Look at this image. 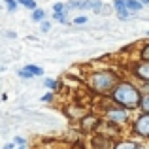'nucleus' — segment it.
Segmentation results:
<instances>
[{
  "label": "nucleus",
  "instance_id": "9",
  "mask_svg": "<svg viewBox=\"0 0 149 149\" xmlns=\"http://www.w3.org/2000/svg\"><path fill=\"white\" fill-rule=\"evenodd\" d=\"M66 8L70 11H85V10H91V0H70L66 2Z\"/></svg>",
  "mask_w": 149,
  "mask_h": 149
},
{
  "label": "nucleus",
  "instance_id": "11",
  "mask_svg": "<svg viewBox=\"0 0 149 149\" xmlns=\"http://www.w3.org/2000/svg\"><path fill=\"white\" fill-rule=\"evenodd\" d=\"M140 146L136 140H130V138H119L115 142V147L113 149H140Z\"/></svg>",
  "mask_w": 149,
  "mask_h": 149
},
{
  "label": "nucleus",
  "instance_id": "5",
  "mask_svg": "<svg viewBox=\"0 0 149 149\" xmlns=\"http://www.w3.org/2000/svg\"><path fill=\"white\" fill-rule=\"evenodd\" d=\"M100 125H102V117L95 115V113H87V115L79 117V128L83 132H96Z\"/></svg>",
  "mask_w": 149,
  "mask_h": 149
},
{
  "label": "nucleus",
  "instance_id": "14",
  "mask_svg": "<svg viewBox=\"0 0 149 149\" xmlns=\"http://www.w3.org/2000/svg\"><path fill=\"white\" fill-rule=\"evenodd\" d=\"M45 11L42 10V8H36V10L32 11V21H36V23H42V21H45Z\"/></svg>",
  "mask_w": 149,
  "mask_h": 149
},
{
  "label": "nucleus",
  "instance_id": "7",
  "mask_svg": "<svg viewBox=\"0 0 149 149\" xmlns=\"http://www.w3.org/2000/svg\"><path fill=\"white\" fill-rule=\"evenodd\" d=\"M17 76L21 79H32V77H42L44 76V68L38 64H26L21 70H17Z\"/></svg>",
  "mask_w": 149,
  "mask_h": 149
},
{
  "label": "nucleus",
  "instance_id": "24",
  "mask_svg": "<svg viewBox=\"0 0 149 149\" xmlns=\"http://www.w3.org/2000/svg\"><path fill=\"white\" fill-rule=\"evenodd\" d=\"M40 30H42V32H49V30H51V21H47V19L42 21L40 23Z\"/></svg>",
  "mask_w": 149,
  "mask_h": 149
},
{
  "label": "nucleus",
  "instance_id": "3",
  "mask_svg": "<svg viewBox=\"0 0 149 149\" xmlns=\"http://www.w3.org/2000/svg\"><path fill=\"white\" fill-rule=\"evenodd\" d=\"M102 119L108 121V123H113L117 127H125V125L130 123V111L125 108H119L115 104H109L108 108L102 111Z\"/></svg>",
  "mask_w": 149,
  "mask_h": 149
},
{
  "label": "nucleus",
  "instance_id": "8",
  "mask_svg": "<svg viewBox=\"0 0 149 149\" xmlns=\"http://www.w3.org/2000/svg\"><path fill=\"white\" fill-rule=\"evenodd\" d=\"M132 74L143 83H149V61H138L132 66Z\"/></svg>",
  "mask_w": 149,
  "mask_h": 149
},
{
  "label": "nucleus",
  "instance_id": "23",
  "mask_svg": "<svg viewBox=\"0 0 149 149\" xmlns=\"http://www.w3.org/2000/svg\"><path fill=\"white\" fill-rule=\"evenodd\" d=\"M87 21H89V17H87V15H77V17L74 19V25H85Z\"/></svg>",
  "mask_w": 149,
  "mask_h": 149
},
{
  "label": "nucleus",
  "instance_id": "25",
  "mask_svg": "<svg viewBox=\"0 0 149 149\" xmlns=\"http://www.w3.org/2000/svg\"><path fill=\"white\" fill-rule=\"evenodd\" d=\"M53 100H55V95L51 91H47L44 96H42V102H53Z\"/></svg>",
  "mask_w": 149,
  "mask_h": 149
},
{
  "label": "nucleus",
  "instance_id": "21",
  "mask_svg": "<svg viewBox=\"0 0 149 149\" xmlns=\"http://www.w3.org/2000/svg\"><path fill=\"white\" fill-rule=\"evenodd\" d=\"M4 4H6V10L8 11H17V0H4Z\"/></svg>",
  "mask_w": 149,
  "mask_h": 149
},
{
  "label": "nucleus",
  "instance_id": "30",
  "mask_svg": "<svg viewBox=\"0 0 149 149\" xmlns=\"http://www.w3.org/2000/svg\"><path fill=\"white\" fill-rule=\"evenodd\" d=\"M17 149H26V147H25V146H21V147H17Z\"/></svg>",
  "mask_w": 149,
  "mask_h": 149
},
{
  "label": "nucleus",
  "instance_id": "6",
  "mask_svg": "<svg viewBox=\"0 0 149 149\" xmlns=\"http://www.w3.org/2000/svg\"><path fill=\"white\" fill-rule=\"evenodd\" d=\"M115 142H117V140L109 138V136L95 134L91 138V149H113V147H115Z\"/></svg>",
  "mask_w": 149,
  "mask_h": 149
},
{
  "label": "nucleus",
  "instance_id": "22",
  "mask_svg": "<svg viewBox=\"0 0 149 149\" xmlns=\"http://www.w3.org/2000/svg\"><path fill=\"white\" fill-rule=\"evenodd\" d=\"M140 61H149V42L140 51Z\"/></svg>",
  "mask_w": 149,
  "mask_h": 149
},
{
  "label": "nucleus",
  "instance_id": "28",
  "mask_svg": "<svg viewBox=\"0 0 149 149\" xmlns=\"http://www.w3.org/2000/svg\"><path fill=\"white\" fill-rule=\"evenodd\" d=\"M6 36L8 38H17V34H15V32H6Z\"/></svg>",
  "mask_w": 149,
  "mask_h": 149
},
{
  "label": "nucleus",
  "instance_id": "27",
  "mask_svg": "<svg viewBox=\"0 0 149 149\" xmlns=\"http://www.w3.org/2000/svg\"><path fill=\"white\" fill-rule=\"evenodd\" d=\"M2 149H17V146H15L13 142H10V143H6V146H4Z\"/></svg>",
  "mask_w": 149,
  "mask_h": 149
},
{
  "label": "nucleus",
  "instance_id": "17",
  "mask_svg": "<svg viewBox=\"0 0 149 149\" xmlns=\"http://www.w3.org/2000/svg\"><path fill=\"white\" fill-rule=\"evenodd\" d=\"M111 8H113V10H115V13H119V11L127 10V0H113Z\"/></svg>",
  "mask_w": 149,
  "mask_h": 149
},
{
  "label": "nucleus",
  "instance_id": "2",
  "mask_svg": "<svg viewBox=\"0 0 149 149\" xmlns=\"http://www.w3.org/2000/svg\"><path fill=\"white\" fill-rule=\"evenodd\" d=\"M142 96H143V93L140 91V87H136L132 81L121 79L119 85L111 91L109 100H111V104H115V106H119V108H125V109H128V111H132V109H140Z\"/></svg>",
  "mask_w": 149,
  "mask_h": 149
},
{
  "label": "nucleus",
  "instance_id": "13",
  "mask_svg": "<svg viewBox=\"0 0 149 149\" xmlns=\"http://www.w3.org/2000/svg\"><path fill=\"white\" fill-rule=\"evenodd\" d=\"M142 2L140 0H127V10H130L132 13H138V11H142Z\"/></svg>",
  "mask_w": 149,
  "mask_h": 149
},
{
  "label": "nucleus",
  "instance_id": "12",
  "mask_svg": "<svg viewBox=\"0 0 149 149\" xmlns=\"http://www.w3.org/2000/svg\"><path fill=\"white\" fill-rule=\"evenodd\" d=\"M44 87L47 89V91H51V93H55L58 87H61V83H58L57 79H53V77H45L44 79Z\"/></svg>",
  "mask_w": 149,
  "mask_h": 149
},
{
  "label": "nucleus",
  "instance_id": "18",
  "mask_svg": "<svg viewBox=\"0 0 149 149\" xmlns=\"http://www.w3.org/2000/svg\"><path fill=\"white\" fill-rule=\"evenodd\" d=\"M140 109H142V113H149V93L142 96V104H140Z\"/></svg>",
  "mask_w": 149,
  "mask_h": 149
},
{
  "label": "nucleus",
  "instance_id": "20",
  "mask_svg": "<svg viewBox=\"0 0 149 149\" xmlns=\"http://www.w3.org/2000/svg\"><path fill=\"white\" fill-rule=\"evenodd\" d=\"M136 13H132L130 10H123V11H119V13H117V17L121 19V21H128V19L130 17H134Z\"/></svg>",
  "mask_w": 149,
  "mask_h": 149
},
{
  "label": "nucleus",
  "instance_id": "1",
  "mask_svg": "<svg viewBox=\"0 0 149 149\" xmlns=\"http://www.w3.org/2000/svg\"><path fill=\"white\" fill-rule=\"evenodd\" d=\"M123 79L119 72L115 70H109V68H100V70H93V72L87 74L85 77V85L91 89L93 93L96 95H111V91L119 85V81Z\"/></svg>",
  "mask_w": 149,
  "mask_h": 149
},
{
  "label": "nucleus",
  "instance_id": "16",
  "mask_svg": "<svg viewBox=\"0 0 149 149\" xmlns=\"http://www.w3.org/2000/svg\"><path fill=\"white\" fill-rule=\"evenodd\" d=\"M17 4L19 6H23V8H26V10H30V11H34L36 10V0H17Z\"/></svg>",
  "mask_w": 149,
  "mask_h": 149
},
{
  "label": "nucleus",
  "instance_id": "31",
  "mask_svg": "<svg viewBox=\"0 0 149 149\" xmlns=\"http://www.w3.org/2000/svg\"><path fill=\"white\" fill-rule=\"evenodd\" d=\"M147 36H149V30H147Z\"/></svg>",
  "mask_w": 149,
  "mask_h": 149
},
{
  "label": "nucleus",
  "instance_id": "15",
  "mask_svg": "<svg viewBox=\"0 0 149 149\" xmlns=\"http://www.w3.org/2000/svg\"><path fill=\"white\" fill-rule=\"evenodd\" d=\"M68 8H66V2H55L53 4V13H68Z\"/></svg>",
  "mask_w": 149,
  "mask_h": 149
},
{
  "label": "nucleus",
  "instance_id": "29",
  "mask_svg": "<svg viewBox=\"0 0 149 149\" xmlns=\"http://www.w3.org/2000/svg\"><path fill=\"white\" fill-rule=\"evenodd\" d=\"M142 2V6H149V0H140Z\"/></svg>",
  "mask_w": 149,
  "mask_h": 149
},
{
  "label": "nucleus",
  "instance_id": "19",
  "mask_svg": "<svg viewBox=\"0 0 149 149\" xmlns=\"http://www.w3.org/2000/svg\"><path fill=\"white\" fill-rule=\"evenodd\" d=\"M53 19L58 23H62V25H70L68 21V13H53Z\"/></svg>",
  "mask_w": 149,
  "mask_h": 149
},
{
  "label": "nucleus",
  "instance_id": "26",
  "mask_svg": "<svg viewBox=\"0 0 149 149\" xmlns=\"http://www.w3.org/2000/svg\"><path fill=\"white\" fill-rule=\"evenodd\" d=\"M13 143H15V146H19V147H21V146H25V138H23V136H15V138H13Z\"/></svg>",
  "mask_w": 149,
  "mask_h": 149
},
{
  "label": "nucleus",
  "instance_id": "10",
  "mask_svg": "<svg viewBox=\"0 0 149 149\" xmlns=\"http://www.w3.org/2000/svg\"><path fill=\"white\" fill-rule=\"evenodd\" d=\"M91 10L98 15H108L113 8L109 6V4H104L102 0H91Z\"/></svg>",
  "mask_w": 149,
  "mask_h": 149
},
{
  "label": "nucleus",
  "instance_id": "4",
  "mask_svg": "<svg viewBox=\"0 0 149 149\" xmlns=\"http://www.w3.org/2000/svg\"><path fill=\"white\" fill-rule=\"evenodd\" d=\"M130 134L138 138H149V113H140L130 123Z\"/></svg>",
  "mask_w": 149,
  "mask_h": 149
}]
</instances>
